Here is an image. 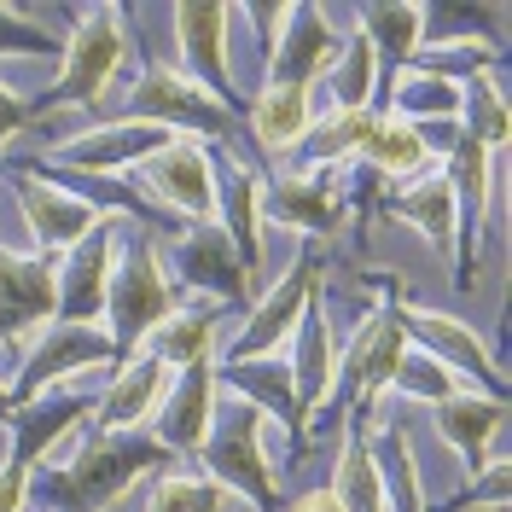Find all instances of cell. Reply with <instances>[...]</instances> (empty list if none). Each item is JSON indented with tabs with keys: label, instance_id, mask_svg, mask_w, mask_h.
<instances>
[{
	"label": "cell",
	"instance_id": "obj_1",
	"mask_svg": "<svg viewBox=\"0 0 512 512\" xmlns=\"http://www.w3.org/2000/svg\"><path fill=\"white\" fill-rule=\"evenodd\" d=\"M163 460H175L152 431H88L76 460H64L47 472L53 507L59 512H111L146 472H158Z\"/></svg>",
	"mask_w": 512,
	"mask_h": 512
},
{
	"label": "cell",
	"instance_id": "obj_2",
	"mask_svg": "<svg viewBox=\"0 0 512 512\" xmlns=\"http://www.w3.org/2000/svg\"><path fill=\"white\" fill-rule=\"evenodd\" d=\"M181 303V286L169 280L158 245H128V256L111 274V291H105V320H111V350H117V367L134 361V350H146V338L158 332L163 320L175 315Z\"/></svg>",
	"mask_w": 512,
	"mask_h": 512
},
{
	"label": "cell",
	"instance_id": "obj_3",
	"mask_svg": "<svg viewBox=\"0 0 512 512\" xmlns=\"http://www.w3.org/2000/svg\"><path fill=\"white\" fill-rule=\"evenodd\" d=\"M262 408L251 402H239L233 396V408L216 414L210 425V443L198 448L204 454V472L210 483L222 489L227 501L239 495V501H251L256 512H280V489H274V460L262 454Z\"/></svg>",
	"mask_w": 512,
	"mask_h": 512
},
{
	"label": "cell",
	"instance_id": "obj_4",
	"mask_svg": "<svg viewBox=\"0 0 512 512\" xmlns=\"http://www.w3.org/2000/svg\"><path fill=\"white\" fill-rule=\"evenodd\" d=\"M123 53H128L123 12H117V6L82 12L76 35L64 41L59 82H53V88L30 105V117H41V111H59V105H99V99H105V88H111V76H117V64H123Z\"/></svg>",
	"mask_w": 512,
	"mask_h": 512
},
{
	"label": "cell",
	"instance_id": "obj_5",
	"mask_svg": "<svg viewBox=\"0 0 512 512\" xmlns=\"http://www.w3.org/2000/svg\"><path fill=\"white\" fill-rule=\"evenodd\" d=\"M128 117L134 123H158L169 134H204V140H239V117H233V105H222L216 94H204L198 82H192L187 70H175V64H152L140 82H134V99H128Z\"/></svg>",
	"mask_w": 512,
	"mask_h": 512
},
{
	"label": "cell",
	"instance_id": "obj_6",
	"mask_svg": "<svg viewBox=\"0 0 512 512\" xmlns=\"http://www.w3.org/2000/svg\"><path fill=\"white\" fill-rule=\"evenodd\" d=\"M88 367H117V350L105 338V326H76V320H53L47 332H35L24 350V373L12 384V408H24L35 396H47L53 384L76 379Z\"/></svg>",
	"mask_w": 512,
	"mask_h": 512
},
{
	"label": "cell",
	"instance_id": "obj_7",
	"mask_svg": "<svg viewBox=\"0 0 512 512\" xmlns=\"http://www.w3.org/2000/svg\"><path fill=\"white\" fill-rule=\"evenodd\" d=\"M59 320V256H18L0 245V338L30 350L35 332Z\"/></svg>",
	"mask_w": 512,
	"mask_h": 512
},
{
	"label": "cell",
	"instance_id": "obj_8",
	"mask_svg": "<svg viewBox=\"0 0 512 512\" xmlns=\"http://www.w3.org/2000/svg\"><path fill=\"white\" fill-rule=\"evenodd\" d=\"M402 355H408V332H402V320H396V297L373 309V315L361 320V332H355V344L344 350V367H338V390L326 396V414H344L355 396L367 402V396H384L390 379H396V367H402Z\"/></svg>",
	"mask_w": 512,
	"mask_h": 512
},
{
	"label": "cell",
	"instance_id": "obj_9",
	"mask_svg": "<svg viewBox=\"0 0 512 512\" xmlns=\"http://www.w3.org/2000/svg\"><path fill=\"white\" fill-rule=\"evenodd\" d=\"M396 320H402L408 344H419L431 361H443L460 384L478 379L483 396H495V402L507 396V384H501V373H495V355H489V344L472 332V320L443 315V309H414V303H396Z\"/></svg>",
	"mask_w": 512,
	"mask_h": 512
},
{
	"label": "cell",
	"instance_id": "obj_10",
	"mask_svg": "<svg viewBox=\"0 0 512 512\" xmlns=\"http://www.w3.org/2000/svg\"><path fill=\"white\" fill-rule=\"evenodd\" d=\"M315 297H320V251H303L297 262H291L286 280H280V286H274V291H268V297L251 309V326H245V332L227 344V367L274 355V350L291 338V332H297V320H303V309H309Z\"/></svg>",
	"mask_w": 512,
	"mask_h": 512
},
{
	"label": "cell",
	"instance_id": "obj_11",
	"mask_svg": "<svg viewBox=\"0 0 512 512\" xmlns=\"http://www.w3.org/2000/svg\"><path fill=\"white\" fill-rule=\"evenodd\" d=\"M169 140H181V134H169V128H158V123H134V117H128V123L94 128V134H76V140L53 146V169L117 181V175H134L146 158H158Z\"/></svg>",
	"mask_w": 512,
	"mask_h": 512
},
{
	"label": "cell",
	"instance_id": "obj_12",
	"mask_svg": "<svg viewBox=\"0 0 512 512\" xmlns=\"http://www.w3.org/2000/svg\"><path fill=\"white\" fill-rule=\"evenodd\" d=\"M134 175L175 216H192V222H210L216 216V158L198 140H169L158 158H146Z\"/></svg>",
	"mask_w": 512,
	"mask_h": 512
},
{
	"label": "cell",
	"instance_id": "obj_13",
	"mask_svg": "<svg viewBox=\"0 0 512 512\" xmlns=\"http://www.w3.org/2000/svg\"><path fill=\"white\" fill-rule=\"evenodd\" d=\"M117 227L123 216H99L94 233L59 256V320H76V326L99 320L111 274H117Z\"/></svg>",
	"mask_w": 512,
	"mask_h": 512
},
{
	"label": "cell",
	"instance_id": "obj_14",
	"mask_svg": "<svg viewBox=\"0 0 512 512\" xmlns=\"http://www.w3.org/2000/svg\"><path fill=\"white\" fill-rule=\"evenodd\" d=\"M216 361H198V367H181L169 379V396L152 414V437H158L169 454H198L210 443V425H216Z\"/></svg>",
	"mask_w": 512,
	"mask_h": 512
},
{
	"label": "cell",
	"instance_id": "obj_15",
	"mask_svg": "<svg viewBox=\"0 0 512 512\" xmlns=\"http://www.w3.org/2000/svg\"><path fill=\"white\" fill-rule=\"evenodd\" d=\"M18 204H24V222H30L35 251L41 256H64L70 245H82V239L99 227L94 198H76L64 181L18 175Z\"/></svg>",
	"mask_w": 512,
	"mask_h": 512
},
{
	"label": "cell",
	"instance_id": "obj_16",
	"mask_svg": "<svg viewBox=\"0 0 512 512\" xmlns=\"http://www.w3.org/2000/svg\"><path fill=\"white\" fill-rule=\"evenodd\" d=\"M175 30H181V70L204 94L222 105H239L233 88V64H227V30H233V6H175Z\"/></svg>",
	"mask_w": 512,
	"mask_h": 512
},
{
	"label": "cell",
	"instance_id": "obj_17",
	"mask_svg": "<svg viewBox=\"0 0 512 512\" xmlns=\"http://www.w3.org/2000/svg\"><path fill=\"white\" fill-rule=\"evenodd\" d=\"M175 274H181V286L187 291H210V297H222V303H245L251 297V274H245V262L239 251L227 245L222 227H187V233H175Z\"/></svg>",
	"mask_w": 512,
	"mask_h": 512
},
{
	"label": "cell",
	"instance_id": "obj_18",
	"mask_svg": "<svg viewBox=\"0 0 512 512\" xmlns=\"http://www.w3.org/2000/svg\"><path fill=\"white\" fill-rule=\"evenodd\" d=\"M338 35L326 24L320 6H286V30H280V47H274V82H291V88H315L326 82V70L338 64Z\"/></svg>",
	"mask_w": 512,
	"mask_h": 512
},
{
	"label": "cell",
	"instance_id": "obj_19",
	"mask_svg": "<svg viewBox=\"0 0 512 512\" xmlns=\"http://www.w3.org/2000/svg\"><path fill=\"white\" fill-rule=\"evenodd\" d=\"M169 367L152 361V355H134L117 367V379L105 384V396H99L88 419H94V431H140L146 414H158V402L169 396Z\"/></svg>",
	"mask_w": 512,
	"mask_h": 512
},
{
	"label": "cell",
	"instance_id": "obj_20",
	"mask_svg": "<svg viewBox=\"0 0 512 512\" xmlns=\"http://www.w3.org/2000/svg\"><path fill=\"white\" fill-rule=\"evenodd\" d=\"M216 210H222V233L239 251L245 274H262V175L245 158H222L216 169Z\"/></svg>",
	"mask_w": 512,
	"mask_h": 512
},
{
	"label": "cell",
	"instance_id": "obj_21",
	"mask_svg": "<svg viewBox=\"0 0 512 512\" xmlns=\"http://www.w3.org/2000/svg\"><path fill=\"white\" fill-rule=\"evenodd\" d=\"M216 384H227L239 402H251L262 414H280L291 425V454L309 448V419L297 414V396H291V373L280 355H262V361H239V367H222Z\"/></svg>",
	"mask_w": 512,
	"mask_h": 512
},
{
	"label": "cell",
	"instance_id": "obj_22",
	"mask_svg": "<svg viewBox=\"0 0 512 512\" xmlns=\"http://www.w3.org/2000/svg\"><path fill=\"white\" fill-rule=\"evenodd\" d=\"M291 373V396H297V414L309 419L326 408V396H332V320L320 309V297L303 309L297 320V355L286 361Z\"/></svg>",
	"mask_w": 512,
	"mask_h": 512
},
{
	"label": "cell",
	"instance_id": "obj_23",
	"mask_svg": "<svg viewBox=\"0 0 512 512\" xmlns=\"http://www.w3.org/2000/svg\"><path fill=\"white\" fill-rule=\"evenodd\" d=\"M361 163L373 175H384V181H419V175H431L437 152H431L425 128H414L396 111H384V117H373L367 140H361Z\"/></svg>",
	"mask_w": 512,
	"mask_h": 512
},
{
	"label": "cell",
	"instance_id": "obj_24",
	"mask_svg": "<svg viewBox=\"0 0 512 512\" xmlns=\"http://www.w3.org/2000/svg\"><path fill=\"white\" fill-rule=\"evenodd\" d=\"M501 402L495 396H472V390H460V396H448L437 402V431H443V443L472 466L483 472L489 460H495V437H501Z\"/></svg>",
	"mask_w": 512,
	"mask_h": 512
},
{
	"label": "cell",
	"instance_id": "obj_25",
	"mask_svg": "<svg viewBox=\"0 0 512 512\" xmlns=\"http://www.w3.org/2000/svg\"><path fill=\"white\" fill-rule=\"evenodd\" d=\"M262 210L280 227H303V233H332L338 227V192L326 187L309 169H291V175H274L262 181Z\"/></svg>",
	"mask_w": 512,
	"mask_h": 512
},
{
	"label": "cell",
	"instance_id": "obj_26",
	"mask_svg": "<svg viewBox=\"0 0 512 512\" xmlns=\"http://www.w3.org/2000/svg\"><path fill=\"white\" fill-rule=\"evenodd\" d=\"M315 128V99L309 88H291V82H268L251 99V134L268 158H286L303 146V134Z\"/></svg>",
	"mask_w": 512,
	"mask_h": 512
},
{
	"label": "cell",
	"instance_id": "obj_27",
	"mask_svg": "<svg viewBox=\"0 0 512 512\" xmlns=\"http://www.w3.org/2000/svg\"><path fill=\"white\" fill-rule=\"evenodd\" d=\"M344 512H390L384 507V483H379V460L367 448V425L361 414H344V448H338V466H332V483Z\"/></svg>",
	"mask_w": 512,
	"mask_h": 512
},
{
	"label": "cell",
	"instance_id": "obj_28",
	"mask_svg": "<svg viewBox=\"0 0 512 512\" xmlns=\"http://www.w3.org/2000/svg\"><path fill=\"white\" fill-rule=\"evenodd\" d=\"M384 210L390 216H402L408 227H419L431 245H443L448 256H454V187H448V175L443 169H431L425 181H408L402 192H390L384 198Z\"/></svg>",
	"mask_w": 512,
	"mask_h": 512
},
{
	"label": "cell",
	"instance_id": "obj_29",
	"mask_svg": "<svg viewBox=\"0 0 512 512\" xmlns=\"http://www.w3.org/2000/svg\"><path fill=\"white\" fill-rule=\"evenodd\" d=\"M361 35L373 41V53L384 64V88L396 82V70L419 53L425 41V6H361Z\"/></svg>",
	"mask_w": 512,
	"mask_h": 512
},
{
	"label": "cell",
	"instance_id": "obj_30",
	"mask_svg": "<svg viewBox=\"0 0 512 512\" xmlns=\"http://www.w3.org/2000/svg\"><path fill=\"white\" fill-rule=\"evenodd\" d=\"M390 88H396V94H390V111L408 117L414 128L460 123V88H454V82H437V76H425V70H408V76H396Z\"/></svg>",
	"mask_w": 512,
	"mask_h": 512
},
{
	"label": "cell",
	"instance_id": "obj_31",
	"mask_svg": "<svg viewBox=\"0 0 512 512\" xmlns=\"http://www.w3.org/2000/svg\"><path fill=\"white\" fill-rule=\"evenodd\" d=\"M367 128H373V111H332V117H320L303 134V146H297L309 158V175H326V169H338L344 158H361Z\"/></svg>",
	"mask_w": 512,
	"mask_h": 512
},
{
	"label": "cell",
	"instance_id": "obj_32",
	"mask_svg": "<svg viewBox=\"0 0 512 512\" xmlns=\"http://www.w3.org/2000/svg\"><path fill=\"white\" fill-rule=\"evenodd\" d=\"M210 350H216V315H169L146 338V350L140 355H152V361H163L169 373L175 367H198V361H210Z\"/></svg>",
	"mask_w": 512,
	"mask_h": 512
},
{
	"label": "cell",
	"instance_id": "obj_33",
	"mask_svg": "<svg viewBox=\"0 0 512 512\" xmlns=\"http://www.w3.org/2000/svg\"><path fill=\"white\" fill-rule=\"evenodd\" d=\"M373 460H379L384 507H396V512H425V507H419V460H414V443H408V431H402V425H384V431H379Z\"/></svg>",
	"mask_w": 512,
	"mask_h": 512
},
{
	"label": "cell",
	"instance_id": "obj_34",
	"mask_svg": "<svg viewBox=\"0 0 512 512\" xmlns=\"http://www.w3.org/2000/svg\"><path fill=\"white\" fill-rule=\"evenodd\" d=\"M326 76H332L338 111H373V94H379V53H373V41L361 30L338 47V64H332Z\"/></svg>",
	"mask_w": 512,
	"mask_h": 512
},
{
	"label": "cell",
	"instance_id": "obj_35",
	"mask_svg": "<svg viewBox=\"0 0 512 512\" xmlns=\"http://www.w3.org/2000/svg\"><path fill=\"white\" fill-rule=\"evenodd\" d=\"M425 76H437V82H454V88H466V82H478L495 70V47L489 41H443V47H431L425 59H419Z\"/></svg>",
	"mask_w": 512,
	"mask_h": 512
},
{
	"label": "cell",
	"instance_id": "obj_36",
	"mask_svg": "<svg viewBox=\"0 0 512 512\" xmlns=\"http://www.w3.org/2000/svg\"><path fill=\"white\" fill-rule=\"evenodd\" d=\"M390 390H402L408 402H431V408H437V402H448V396H460L466 384L454 379L443 361H431L425 350H408L402 367H396V379H390Z\"/></svg>",
	"mask_w": 512,
	"mask_h": 512
},
{
	"label": "cell",
	"instance_id": "obj_37",
	"mask_svg": "<svg viewBox=\"0 0 512 512\" xmlns=\"http://www.w3.org/2000/svg\"><path fill=\"white\" fill-rule=\"evenodd\" d=\"M146 512H227V495L210 478H192V472H163Z\"/></svg>",
	"mask_w": 512,
	"mask_h": 512
},
{
	"label": "cell",
	"instance_id": "obj_38",
	"mask_svg": "<svg viewBox=\"0 0 512 512\" xmlns=\"http://www.w3.org/2000/svg\"><path fill=\"white\" fill-rule=\"evenodd\" d=\"M59 47L64 41H53L24 6H0V53H18V59H53Z\"/></svg>",
	"mask_w": 512,
	"mask_h": 512
},
{
	"label": "cell",
	"instance_id": "obj_39",
	"mask_svg": "<svg viewBox=\"0 0 512 512\" xmlns=\"http://www.w3.org/2000/svg\"><path fill=\"white\" fill-rule=\"evenodd\" d=\"M466 507H507V460H501V454H495L478 478H472V489H466L448 512H466Z\"/></svg>",
	"mask_w": 512,
	"mask_h": 512
},
{
	"label": "cell",
	"instance_id": "obj_40",
	"mask_svg": "<svg viewBox=\"0 0 512 512\" xmlns=\"http://www.w3.org/2000/svg\"><path fill=\"white\" fill-rule=\"evenodd\" d=\"M24 123H30V105H24V99H12L6 88H0V158H6V146L24 134Z\"/></svg>",
	"mask_w": 512,
	"mask_h": 512
},
{
	"label": "cell",
	"instance_id": "obj_41",
	"mask_svg": "<svg viewBox=\"0 0 512 512\" xmlns=\"http://www.w3.org/2000/svg\"><path fill=\"white\" fill-rule=\"evenodd\" d=\"M24 495H30V472L24 466H0V512H24Z\"/></svg>",
	"mask_w": 512,
	"mask_h": 512
},
{
	"label": "cell",
	"instance_id": "obj_42",
	"mask_svg": "<svg viewBox=\"0 0 512 512\" xmlns=\"http://www.w3.org/2000/svg\"><path fill=\"white\" fill-rule=\"evenodd\" d=\"M291 512H344V507H338V495H332V489H309Z\"/></svg>",
	"mask_w": 512,
	"mask_h": 512
},
{
	"label": "cell",
	"instance_id": "obj_43",
	"mask_svg": "<svg viewBox=\"0 0 512 512\" xmlns=\"http://www.w3.org/2000/svg\"><path fill=\"white\" fill-rule=\"evenodd\" d=\"M12 414H18V408H12V384L0 379V425H6V419H12Z\"/></svg>",
	"mask_w": 512,
	"mask_h": 512
}]
</instances>
